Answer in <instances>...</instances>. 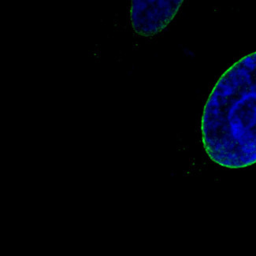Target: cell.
<instances>
[{
  "label": "cell",
  "instance_id": "1",
  "mask_svg": "<svg viewBox=\"0 0 256 256\" xmlns=\"http://www.w3.org/2000/svg\"><path fill=\"white\" fill-rule=\"evenodd\" d=\"M208 158L226 169L256 164V52L223 72L206 100L201 118Z\"/></svg>",
  "mask_w": 256,
  "mask_h": 256
},
{
  "label": "cell",
  "instance_id": "2",
  "mask_svg": "<svg viewBox=\"0 0 256 256\" xmlns=\"http://www.w3.org/2000/svg\"><path fill=\"white\" fill-rule=\"evenodd\" d=\"M184 4L182 0H134L130 6V22L136 34L150 38L164 31Z\"/></svg>",
  "mask_w": 256,
  "mask_h": 256
}]
</instances>
